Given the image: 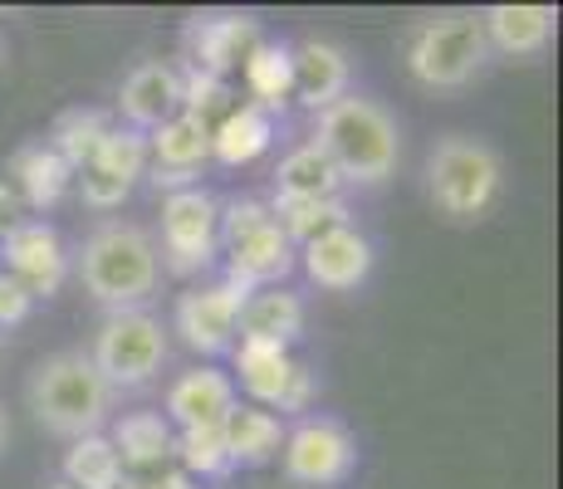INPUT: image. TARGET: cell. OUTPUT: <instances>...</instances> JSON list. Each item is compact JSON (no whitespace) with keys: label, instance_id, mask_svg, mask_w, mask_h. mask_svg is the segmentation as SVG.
I'll list each match as a JSON object with an SVG mask.
<instances>
[{"label":"cell","instance_id":"1","mask_svg":"<svg viewBox=\"0 0 563 489\" xmlns=\"http://www.w3.org/2000/svg\"><path fill=\"white\" fill-rule=\"evenodd\" d=\"M313 143L323 147L339 181H349V187H383L397 171V162H402L397 118L377 98H363V93H343L339 103L323 108L319 127H313Z\"/></svg>","mask_w":563,"mask_h":489},{"label":"cell","instance_id":"2","mask_svg":"<svg viewBox=\"0 0 563 489\" xmlns=\"http://www.w3.org/2000/svg\"><path fill=\"white\" fill-rule=\"evenodd\" d=\"M25 401L35 411V421L49 431V436L79 441L103 431L108 411H113V391L99 377L89 353L69 347V353H54L30 373L25 382Z\"/></svg>","mask_w":563,"mask_h":489},{"label":"cell","instance_id":"3","mask_svg":"<svg viewBox=\"0 0 563 489\" xmlns=\"http://www.w3.org/2000/svg\"><path fill=\"white\" fill-rule=\"evenodd\" d=\"M79 279L103 309H113V313L143 309L157 293V279H162V259H157L153 235L133 221L99 225L79 249Z\"/></svg>","mask_w":563,"mask_h":489},{"label":"cell","instance_id":"4","mask_svg":"<svg viewBox=\"0 0 563 489\" xmlns=\"http://www.w3.org/2000/svg\"><path fill=\"white\" fill-rule=\"evenodd\" d=\"M505 181V162L490 143L471 133H446L427 157V196L446 221L471 225L495 205Z\"/></svg>","mask_w":563,"mask_h":489},{"label":"cell","instance_id":"5","mask_svg":"<svg viewBox=\"0 0 563 489\" xmlns=\"http://www.w3.org/2000/svg\"><path fill=\"white\" fill-rule=\"evenodd\" d=\"M490 59L481 30V10H437V15L417 20L407 35V74L421 89H465Z\"/></svg>","mask_w":563,"mask_h":489},{"label":"cell","instance_id":"6","mask_svg":"<svg viewBox=\"0 0 563 489\" xmlns=\"http://www.w3.org/2000/svg\"><path fill=\"white\" fill-rule=\"evenodd\" d=\"M93 367L108 382V391L118 387H147L167 363V333L147 309H123V313H108L99 338H93Z\"/></svg>","mask_w":563,"mask_h":489},{"label":"cell","instance_id":"7","mask_svg":"<svg viewBox=\"0 0 563 489\" xmlns=\"http://www.w3.org/2000/svg\"><path fill=\"white\" fill-rule=\"evenodd\" d=\"M285 475L295 485H309V489H329V485H343L358 465V441L353 431L343 426L339 416H305L295 431H285Z\"/></svg>","mask_w":563,"mask_h":489},{"label":"cell","instance_id":"8","mask_svg":"<svg viewBox=\"0 0 563 489\" xmlns=\"http://www.w3.org/2000/svg\"><path fill=\"white\" fill-rule=\"evenodd\" d=\"M216 221H221V205H216L211 191L187 187V191H172L162 196V255H167L172 275H201L206 265L216 259ZM157 255V259H162Z\"/></svg>","mask_w":563,"mask_h":489},{"label":"cell","instance_id":"9","mask_svg":"<svg viewBox=\"0 0 563 489\" xmlns=\"http://www.w3.org/2000/svg\"><path fill=\"white\" fill-rule=\"evenodd\" d=\"M235 373H241L245 391H251V407L265 411H309V401L319 397V382L305 363H299L289 347L275 343H235Z\"/></svg>","mask_w":563,"mask_h":489},{"label":"cell","instance_id":"10","mask_svg":"<svg viewBox=\"0 0 563 489\" xmlns=\"http://www.w3.org/2000/svg\"><path fill=\"white\" fill-rule=\"evenodd\" d=\"M251 299V289L231 285V279H216V285H201V289H187L177 299V323L181 343L201 357H221L235 347V323H241V309Z\"/></svg>","mask_w":563,"mask_h":489},{"label":"cell","instance_id":"11","mask_svg":"<svg viewBox=\"0 0 563 489\" xmlns=\"http://www.w3.org/2000/svg\"><path fill=\"white\" fill-rule=\"evenodd\" d=\"M265 45L255 15H235V10H221V15H191L187 20V69H201L211 79H231L235 69H245V59Z\"/></svg>","mask_w":563,"mask_h":489},{"label":"cell","instance_id":"12","mask_svg":"<svg viewBox=\"0 0 563 489\" xmlns=\"http://www.w3.org/2000/svg\"><path fill=\"white\" fill-rule=\"evenodd\" d=\"M206 162H211V123H201V118L177 113L147 133V167H153L157 191L172 196V191L197 187Z\"/></svg>","mask_w":563,"mask_h":489},{"label":"cell","instance_id":"13","mask_svg":"<svg viewBox=\"0 0 563 489\" xmlns=\"http://www.w3.org/2000/svg\"><path fill=\"white\" fill-rule=\"evenodd\" d=\"M0 259H5V275H15L35 299L59 293V285L69 279V249H64L59 231L40 215L0 235Z\"/></svg>","mask_w":563,"mask_h":489},{"label":"cell","instance_id":"14","mask_svg":"<svg viewBox=\"0 0 563 489\" xmlns=\"http://www.w3.org/2000/svg\"><path fill=\"white\" fill-rule=\"evenodd\" d=\"M305 259V275L319 289L343 293V289H358L367 275H373V241L353 225H333V231L313 235V241L299 249Z\"/></svg>","mask_w":563,"mask_h":489},{"label":"cell","instance_id":"15","mask_svg":"<svg viewBox=\"0 0 563 489\" xmlns=\"http://www.w3.org/2000/svg\"><path fill=\"white\" fill-rule=\"evenodd\" d=\"M118 113L143 137L167 123V118H177L181 113V69H172V64H162V59H143L123 79V89H118Z\"/></svg>","mask_w":563,"mask_h":489},{"label":"cell","instance_id":"16","mask_svg":"<svg viewBox=\"0 0 563 489\" xmlns=\"http://www.w3.org/2000/svg\"><path fill=\"white\" fill-rule=\"evenodd\" d=\"M235 411V382L216 367H191L167 387V426L177 431H206L225 426V416Z\"/></svg>","mask_w":563,"mask_h":489},{"label":"cell","instance_id":"17","mask_svg":"<svg viewBox=\"0 0 563 489\" xmlns=\"http://www.w3.org/2000/svg\"><path fill=\"white\" fill-rule=\"evenodd\" d=\"M221 249H225V279L241 285V289H251V293L275 289L299 259V249L285 241V231H279L275 221L260 225V231H251V235H241V241L221 245Z\"/></svg>","mask_w":563,"mask_h":489},{"label":"cell","instance_id":"18","mask_svg":"<svg viewBox=\"0 0 563 489\" xmlns=\"http://www.w3.org/2000/svg\"><path fill=\"white\" fill-rule=\"evenodd\" d=\"M485 45L500 54H544L559 30L554 5H490L481 10Z\"/></svg>","mask_w":563,"mask_h":489},{"label":"cell","instance_id":"19","mask_svg":"<svg viewBox=\"0 0 563 489\" xmlns=\"http://www.w3.org/2000/svg\"><path fill=\"white\" fill-rule=\"evenodd\" d=\"M295 93L313 113L339 103V98L349 93V54L339 45H329V40H305V45H295Z\"/></svg>","mask_w":563,"mask_h":489},{"label":"cell","instance_id":"20","mask_svg":"<svg viewBox=\"0 0 563 489\" xmlns=\"http://www.w3.org/2000/svg\"><path fill=\"white\" fill-rule=\"evenodd\" d=\"M108 441H113L123 470H162L177 455V431L167 426L162 411H128L113 421Z\"/></svg>","mask_w":563,"mask_h":489},{"label":"cell","instance_id":"21","mask_svg":"<svg viewBox=\"0 0 563 489\" xmlns=\"http://www.w3.org/2000/svg\"><path fill=\"white\" fill-rule=\"evenodd\" d=\"M69 181H74V171L64 167V157L49 143H25L15 157H10V187H15L20 205H30V211L59 205L64 191H69Z\"/></svg>","mask_w":563,"mask_h":489},{"label":"cell","instance_id":"22","mask_svg":"<svg viewBox=\"0 0 563 489\" xmlns=\"http://www.w3.org/2000/svg\"><path fill=\"white\" fill-rule=\"evenodd\" d=\"M245 343H275V347H289L305 333V299L289 289H255L241 309V323H235Z\"/></svg>","mask_w":563,"mask_h":489},{"label":"cell","instance_id":"23","mask_svg":"<svg viewBox=\"0 0 563 489\" xmlns=\"http://www.w3.org/2000/svg\"><path fill=\"white\" fill-rule=\"evenodd\" d=\"M221 436H225V455H231V470L235 465H269L279 455V445H285V421L265 407H251V401L241 407L235 401Z\"/></svg>","mask_w":563,"mask_h":489},{"label":"cell","instance_id":"24","mask_svg":"<svg viewBox=\"0 0 563 489\" xmlns=\"http://www.w3.org/2000/svg\"><path fill=\"white\" fill-rule=\"evenodd\" d=\"M269 143H275V113H265V108H255V103L231 108V113L211 127V157L221 162V167H245V162H255Z\"/></svg>","mask_w":563,"mask_h":489},{"label":"cell","instance_id":"25","mask_svg":"<svg viewBox=\"0 0 563 489\" xmlns=\"http://www.w3.org/2000/svg\"><path fill=\"white\" fill-rule=\"evenodd\" d=\"M269 215H275V225L285 231L289 245H309L313 235L333 231V225H353L349 205L339 196H275Z\"/></svg>","mask_w":563,"mask_h":489},{"label":"cell","instance_id":"26","mask_svg":"<svg viewBox=\"0 0 563 489\" xmlns=\"http://www.w3.org/2000/svg\"><path fill=\"white\" fill-rule=\"evenodd\" d=\"M241 74H245V89H251V103L275 113V108H285V98L295 93V49L265 40V45L245 59Z\"/></svg>","mask_w":563,"mask_h":489},{"label":"cell","instance_id":"27","mask_svg":"<svg viewBox=\"0 0 563 489\" xmlns=\"http://www.w3.org/2000/svg\"><path fill=\"white\" fill-rule=\"evenodd\" d=\"M64 485L69 489H123V460L103 431L69 441L64 451Z\"/></svg>","mask_w":563,"mask_h":489},{"label":"cell","instance_id":"28","mask_svg":"<svg viewBox=\"0 0 563 489\" xmlns=\"http://www.w3.org/2000/svg\"><path fill=\"white\" fill-rule=\"evenodd\" d=\"M108 133H113V123H108L103 108H69V113L54 118L45 143L64 157V167L79 171V167H89V157L99 152V143Z\"/></svg>","mask_w":563,"mask_h":489},{"label":"cell","instance_id":"29","mask_svg":"<svg viewBox=\"0 0 563 489\" xmlns=\"http://www.w3.org/2000/svg\"><path fill=\"white\" fill-rule=\"evenodd\" d=\"M339 171H333V162L323 157V147L313 137L289 152L275 171V196H339Z\"/></svg>","mask_w":563,"mask_h":489},{"label":"cell","instance_id":"30","mask_svg":"<svg viewBox=\"0 0 563 489\" xmlns=\"http://www.w3.org/2000/svg\"><path fill=\"white\" fill-rule=\"evenodd\" d=\"M89 167L103 171V177H113V181H123V187H133L137 177H147V137L133 133V127H113V133L99 143V152L89 157Z\"/></svg>","mask_w":563,"mask_h":489},{"label":"cell","instance_id":"31","mask_svg":"<svg viewBox=\"0 0 563 489\" xmlns=\"http://www.w3.org/2000/svg\"><path fill=\"white\" fill-rule=\"evenodd\" d=\"M231 108L235 103H231V84L225 79H211V74H201V69H181V113L216 127Z\"/></svg>","mask_w":563,"mask_h":489},{"label":"cell","instance_id":"32","mask_svg":"<svg viewBox=\"0 0 563 489\" xmlns=\"http://www.w3.org/2000/svg\"><path fill=\"white\" fill-rule=\"evenodd\" d=\"M177 460L187 465V475H216L231 470V455H225V436L221 426H206V431H177Z\"/></svg>","mask_w":563,"mask_h":489},{"label":"cell","instance_id":"33","mask_svg":"<svg viewBox=\"0 0 563 489\" xmlns=\"http://www.w3.org/2000/svg\"><path fill=\"white\" fill-rule=\"evenodd\" d=\"M128 191L133 187H123V181L103 177V171H93V167L79 171V196H84V205H93V211H113V205H123Z\"/></svg>","mask_w":563,"mask_h":489},{"label":"cell","instance_id":"34","mask_svg":"<svg viewBox=\"0 0 563 489\" xmlns=\"http://www.w3.org/2000/svg\"><path fill=\"white\" fill-rule=\"evenodd\" d=\"M30 309H35V293L20 285L15 275H5V269H0V329H15V323H25Z\"/></svg>","mask_w":563,"mask_h":489},{"label":"cell","instance_id":"35","mask_svg":"<svg viewBox=\"0 0 563 489\" xmlns=\"http://www.w3.org/2000/svg\"><path fill=\"white\" fill-rule=\"evenodd\" d=\"M20 221H25V205H20V196H15V187H10V181H0V235L15 231Z\"/></svg>","mask_w":563,"mask_h":489},{"label":"cell","instance_id":"36","mask_svg":"<svg viewBox=\"0 0 563 489\" xmlns=\"http://www.w3.org/2000/svg\"><path fill=\"white\" fill-rule=\"evenodd\" d=\"M137 489H191V475L187 470H153L147 480H133Z\"/></svg>","mask_w":563,"mask_h":489},{"label":"cell","instance_id":"37","mask_svg":"<svg viewBox=\"0 0 563 489\" xmlns=\"http://www.w3.org/2000/svg\"><path fill=\"white\" fill-rule=\"evenodd\" d=\"M5 445H10V421H5V411H0V455H5Z\"/></svg>","mask_w":563,"mask_h":489},{"label":"cell","instance_id":"38","mask_svg":"<svg viewBox=\"0 0 563 489\" xmlns=\"http://www.w3.org/2000/svg\"><path fill=\"white\" fill-rule=\"evenodd\" d=\"M45 489H69V485H64V480H59V485H45Z\"/></svg>","mask_w":563,"mask_h":489},{"label":"cell","instance_id":"39","mask_svg":"<svg viewBox=\"0 0 563 489\" xmlns=\"http://www.w3.org/2000/svg\"><path fill=\"white\" fill-rule=\"evenodd\" d=\"M123 489H137V485H133V480H123Z\"/></svg>","mask_w":563,"mask_h":489}]
</instances>
